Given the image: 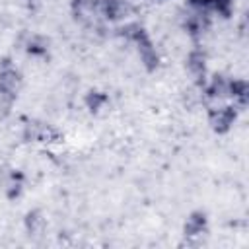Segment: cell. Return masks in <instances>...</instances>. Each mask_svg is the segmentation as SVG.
<instances>
[{
	"instance_id": "8fae6325",
	"label": "cell",
	"mask_w": 249,
	"mask_h": 249,
	"mask_svg": "<svg viewBox=\"0 0 249 249\" xmlns=\"http://www.w3.org/2000/svg\"><path fill=\"white\" fill-rule=\"evenodd\" d=\"M23 224H25L27 233H31V235H39V233H43V231H45L47 220L43 218V214H41L39 210H31V212H27V214H25Z\"/></svg>"
},
{
	"instance_id": "5bb4252c",
	"label": "cell",
	"mask_w": 249,
	"mask_h": 249,
	"mask_svg": "<svg viewBox=\"0 0 249 249\" xmlns=\"http://www.w3.org/2000/svg\"><path fill=\"white\" fill-rule=\"evenodd\" d=\"M189 2V8H195V10H204L210 14V0H187Z\"/></svg>"
},
{
	"instance_id": "8992f818",
	"label": "cell",
	"mask_w": 249,
	"mask_h": 249,
	"mask_svg": "<svg viewBox=\"0 0 249 249\" xmlns=\"http://www.w3.org/2000/svg\"><path fill=\"white\" fill-rule=\"evenodd\" d=\"M185 66H187V72L189 76L193 78V82L202 88L204 82H206V76H208V66H206V53L198 47L191 49L187 53V58H185Z\"/></svg>"
},
{
	"instance_id": "4fadbf2b",
	"label": "cell",
	"mask_w": 249,
	"mask_h": 249,
	"mask_svg": "<svg viewBox=\"0 0 249 249\" xmlns=\"http://www.w3.org/2000/svg\"><path fill=\"white\" fill-rule=\"evenodd\" d=\"M23 191V177L19 173H12L10 181L6 183V196L10 200H16Z\"/></svg>"
},
{
	"instance_id": "6da1fadb",
	"label": "cell",
	"mask_w": 249,
	"mask_h": 249,
	"mask_svg": "<svg viewBox=\"0 0 249 249\" xmlns=\"http://www.w3.org/2000/svg\"><path fill=\"white\" fill-rule=\"evenodd\" d=\"M21 84H23V76L19 68L10 58H2L0 60V101L10 107L18 97Z\"/></svg>"
},
{
	"instance_id": "52a82bcc",
	"label": "cell",
	"mask_w": 249,
	"mask_h": 249,
	"mask_svg": "<svg viewBox=\"0 0 249 249\" xmlns=\"http://www.w3.org/2000/svg\"><path fill=\"white\" fill-rule=\"evenodd\" d=\"M233 78L228 74H212L202 86V93L208 99H230Z\"/></svg>"
},
{
	"instance_id": "2e32d148",
	"label": "cell",
	"mask_w": 249,
	"mask_h": 249,
	"mask_svg": "<svg viewBox=\"0 0 249 249\" xmlns=\"http://www.w3.org/2000/svg\"><path fill=\"white\" fill-rule=\"evenodd\" d=\"M158 2H165V0H158Z\"/></svg>"
},
{
	"instance_id": "9c48e42d",
	"label": "cell",
	"mask_w": 249,
	"mask_h": 249,
	"mask_svg": "<svg viewBox=\"0 0 249 249\" xmlns=\"http://www.w3.org/2000/svg\"><path fill=\"white\" fill-rule=\"evenodd\" d=\"M230 99L233 101V105H235L237 109H241V107L247 105V101H249V84H247V80H243V78H233Z\"/></svg>"
},
{
	"instance_id": "3957f363",
	"label": "cell",
	"mask_w": 249,
	"mask_h": 249,
	"mask_svg": "<svg viewBox=\"0 0 249 249\" xmlns=\"http://www.w3.org/2000/svg\"><path fill=\"white\" fill-rule=\"evenodd\" d=\"M237 121V107L231 105H218L208 109V124L216 134H228Z\"/></svg>"
},
{
	"instance_id": "ba28073f",
	"label": "cell",
	"mask_w": 249,
	"mask_h": 249,
	"mask_svg": "<svg viewBox=\"0 0 249 249\" xmlns=\"http://www.w3.org/2000/svg\"><path fill=\"white\" fill-rule=\"evenodd\" d=\"M206 226H208V220H206V214L202 210H193L187 220H185V226H183V233L187 239H196L200 237L204 231H206Z\"/></svg>"
},
{
	"instance_id": "7c38bea8",
	"label": "cell",
	"mask_w": 249,
	"mask_h": 249,
	"mask_svg": "<svg viewBox=\"0 0 249 249\" xmlns=\"http://www.w3.org/2000/svg\"><path fill=\"white\" fill-rule=\"evenodd\" d=\"M27 53L33 54V56H43L49 53V39H45L43 35H33L29 41H27Z\"/></svg>"
},
{
	"instance_id": "277c9868",
	"label": "cell",
	"mask_w": 249,
	"mask_h": 249,
	"mask_svg": "<svg viewBox=\"0 0 249 249\" xmlns=\"http://www.w3.org/2000/svg\"><path fill=\"white\" fill-rule=\"evenodd\" d=\"M99 4L103 21L121 23L128 21V18L134 14V2L130 0H99Z\"/></svg>"
},
{
	"instance_id": "30bf717a",
	"label": "cell",
	"mask_w": 249,
	"mask_h": 249,
	"mask_svg": "<svg viewBox=\"0 0 249 249\" xmlns=\"http://www.w3.org/2000/svg\"><path fill=\"white\" fill-rule=\"evenodd\" d=\"M107 103H109V95H107V93H103V91L89 89V91L84 95V105H86L91 113H99Z\"/></svg>"
},
{
	"instance_id": "5b68a950",
	"label": "cell",
	"mask_w": 249,
	"mask_h": 249,
	"mask_svg": "<svg viewBox=\"0 0 249 249\" xmlns=\"http://www.w3.org/2000/svg\"><path fill=\"white\" fill-rule=\"evenodd\" d=\"M132 45L136 47V53H138V58H140V64L144 66V70L146 72H156L161 58H160V53H158L154 41L150 39L148 31H144Z\"/></svg>"
},
{
	"instance_id": "7a4b0ae2",
	"label": "cell",
	"mask_w": 249,
	"mask_h": 249,
	"mask_svg": "<svg viewBox=\"0 0 249 249\" xmlns=\"http://www.w3.org/2000/svg\"><path fill=\"white\" fill-rule=\"evenodd\" d=\"M70 14L80 25L89 29H99L103 23L99 0H70Z\"/></svg>"
},
{
	"instance_id": "9a60e30c",
	"label": "cell",
	"mask_w": 249,
	"mask_h": 249,
	"mask_svg": "<svg viewBox=\"0 0 249 249\" xmlns=\"http://www.w3.org/2000/svg\"><path fill=\"white\" fill-rule=\"evenodd\" d=\"M130 2H138V0H130Z\"/></svg>"
}]
</instances>
